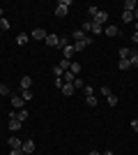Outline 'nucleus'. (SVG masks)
Segmentation results:
<instances>
[{
  "instance_id": "4c0bfd02",
  "label": "nucleus",
  "mask_w": 138,
  "mask_h": 155,
  "mask_svg": "<svg viewBox=\"0 0 138 155\" xmlns=\"http://www.w3.org/2000/svg\"><path fill=\"white\" fill-rule=\"evenodd\" d=\"M101 155H113V150H106V153H101Z\"/></svg>"
},
{
  "instance_id": "6ab92c4d",
  "label": "nucleus",
  "mask_w": 138,
  "mask_h": 155,
  "mask_svg": "<svg viewBox=\"0 0 138 155\" xmlns=\"http://www.w3.org/2000/svg\"><path fill=\"white\" fill-rule=\"evenodd\" d=\"M16 120H21V123L28 120V111L26 109H19V111H16Z\"/></svg>"
},
{
  "instance_id": "b1692460",
  "label": "nucleus",
  "mask_w": 138,
  "mask_h": 155,
  "mask_svg": "<svg viewBox=\"0 0 138 155\" xmlns=\"http://www.w3.org/2000/svg\"><path fill=\"white\" fill-rule=\"evenodd\" d=\"M69 72H74L76 77L81 74V63H72V67H69Z\"/></svg>"
},
{
  "instance_id": "2f4dec72",
  "label": "nucleus",
  "mask_w": 138,
  "mask_h": 155,
  "mask_svg": "<svg viewBox=\"0 0 138 155\" xmlns=\"http://www.w3.org/2000/svg\"><path fill=\"white\" fill-rule=\"evenodd\" d=\"M101 93H104L106 97H111V95H113V93H111V88H108V86H104V88H101Z\"/></svg>"
},
{
  "instance_id": "1a4fd4ad",
  "label": "nucleus",
  "mask_w": 138,
  "mask_h": 155,
  "mask_svg": "<svg viewBox=\"0 0 138 155\" xmlns=\"http://www.w3.org/2000/svg\"><path fill=\"white\" fill-rule=\"evenodd\" d=\"M92 21H97V23H101V26H104L106 21H108V12H101V9H99V12H97V16H94Z\"/></svg>"
},
{
  "instance_id": "7c9ffc66",
  "label": "nucleus",
  "mask_w": 138,
  "mask_h": 155,
  "mask_svg": "<svg viewBox=\"0 0 138 155\" xmlns=\"http://www.w3.org/2000/svg\"><path fill=\"white\" fill-rule=\"evenodd\" d=\"M87 12H90V16H92V19H94V16H97V12H99V9H97V7H87Z\"/></svg>"
},
{
  "instance_id": "c9c22d12",
  "label": "nucleus",
  "mask_w": 138,
  "mask_h": 155,
  "mask_svg": "<svg viewBox=\"0 0 138 155\" xmlns=\"http://www.w3.org/2000/svg\"><path fill=\"white\" fill-rule=\"evenodd\" d=\"M133 21H136V23H138V7H136V9H133Z\"/></svg>"
},
{
  "instance_id": "0eeeda50",
  "label": "nucleus",
  "mask_w": 138,
  "mask_h": 155,
  "mask_svg": "<svg viewBox=\"0 0 138 155\" xmlns=\"http://www.w3.org/2000/svg\"><path fill=\"white\" fill-rule=\"evenodd\" d=\"M90 44H92V37H87V42H76V44H74V51H85Z\"/></svg>"
},
{
  "instance_id": "c85d7f7f",
  "label": "nucleus",
  "mask_w": 138,
  "mask_h": 155,
  "mask_svg": "<svg viewBox=\"0 0 138 155\" xmlns=\"http://www.w3.org/2000/svg\"><path fill=\"white\" fill-rule=\"evenodd\" d=\"M85 102H87V107H97V97L92 95V97H85Z\"/></svg>"
},
{
  "instance_id": "ddd939ff",
  "label": "nucleus",
  "mask_w": 138,
  "mask_h": 155,
  "mask_svg": "<svg viewBox=\"0 0 138 155\" xmlns=\"http://www.w3.org/2000/svg\"><path fill=\"white\" fill-rule=\"evenodd\" d=\"M62 53H65V60H72V56L76 53V51H74V44H67L65 49H62Z\"/></svg>"
},
{
  "instance_id": "f03ea898",
  "label": "nucleus",
  "mask_w": 138,
  "mask_h": 155,
  "mask_svg": "<svg viewBox=\"0 0 138 155\" xmlns=\"http://www.w3.org/2000/svg\"><path fill=\"white\" fill-rule=\"evenodd\" d=\"M9 102H12V107H14V109H23L26 100H23L21 95H14V93H12V95H9Z\"/></svg>"
},
{
  "instance_id": "423d86ee",
  "label": "nucleus",
  "mask_w": 138,
  "mask_h": 155,
  "mask_svg": "<svg viewBox=\"0 0 138 155\" xmlns=\"http://www.w3.org/2000/svg\"><path fill=\"white\" fill-rule=\"evenodd\" d=\"M44 42H46L48 46H60V37H58V35H53V32H51V35H46Z\"/></svg>"
},
{
  "instance_id": "4468645a",
  "label": "nucleus",
  "mask_w": 138,
  "mask_h": 155,
  "mask_svg": "<svg viewBox=\"0 0 138 155\" xmlns=\"http://www.w3.org/2000/svg\"><path fill=\"white\" fill-rule=\"evenodd\" d=\"M21 125H23L21 120H16V118H9V130H12V132H19Z\"/></svg>"
},
{
  "instance_id": "a878e982",
  "label": "nucleus",
  "mask_w": 138,
  "mask_h": 155,
  "mask_svg": "<svg viewBox=\"0 0 138 155\" xmlns=\"http://www.w3.org/2000/svg\"><path fill=\"white\" fill-rule=\"evenodd\" d=\"M83 93H85V97H92V95H94V88H92V86H85Z\"/></svg>"
},
{
  "instance_id": "a211bd4d",
  "label": "nucleus",
  "mask_w": 138,
  "mask_h": 155,
  "mask_svg": "<svg viewBox=\"0 0 138 155\" xmlns=\"http://www.w3.org/2000/svg\"><path fill=\"white\" fill-rule=\"evenodd\" d=\"M16 44H19V46H26V44H28V35H26V32H19V37H16Z\"/></svg>"
},
{
  "instance_id": "f704fd0d",
  "label": "nucleus",
  "mask_w": 138,
  "mask_h": 155,
  "mask_svg": "<svg viewBox=\"0 0 138 155\" xmlns=\"http://www.w3.org/2000/svg\"><path fill=\"white\" fill-rule=\"evenodd\" d=\"M131 42H133V44H138V32H133V35H131Z\"/></svg>"
},
{
  "instance_id": "aec40b11",
  "label": "nucleus",
  "mask_w": 138,
  "mask_h": 155,
  "mask_svg": "<svg viewBox=\"0 0 138 155\" xmlns=\"http://www.w3.org/2000/svg\"><path fill=\"white\" fill-rule=\"evenodd\" d=\"M122 21L124 23H133V12H122Z\"/></svg>"
},
{
  "instance_id": "c756f323",
  "label": "nucleus",
  "mask_w": 138,
  "mask_h": 155,
  "mask_svg": "<svg viewBox=\"0 0 138 155\" xmlns=\"http://www.w3.org/2000/svg\"><path fill=\"white\" fill-rule=\"evenodd\" d=\"M0 28H2V30H9V21H7L5 16H2V19H0Z\"/></svg>"
},
{
  "instance_id": "473e14b6",
  "label": "nucleus",
  "mask_w": 138,
  "mask_h": 155,
  "mask_svg": "<svg viewBox=\"0 0 138 155\" xmlns=\"http://www.w3.org/2000/svg\"><path fill=\"white\" fill-rule=\"evenodd\" d=\"M9 155H26V153H23L21 148H12V153H9Z\"/></svg>"
},
{
  "instance_id": "f8f14e48",
  "label": "nucleus",
  "mask_w": 138,
  "mask_h": 155,
  "mask_svg": "<svg viewBox=\"0 0 138 155\" xmlns=\"http://www.w3.org/2000/svg\"><path fill=\"white\" fill-rule=\"evenodd\" d=\"M60 91L65 93L67 97H72V95H74V91H76V88H74V84H62V88H60Z\"/></svg>"
},
{
  "instance_id": "72a5a7b5",
  "label": "nucleus",
  "mask_w": 138,
  "mask_h": 155,
  "mask_svg": "<svg viewBox=\"0 0 138 155\" xmlns=\"http://www.w3.org/2000/svg\"><path fill=\"white\" fill-rule=\"evenodd\" d=\"M131 130H133V132H138V120H131Z\"/></svg>"
},
{
  "instance_id": "f257e3e1",
  "label": "nucleus",
  "mask_w": 138,
  "mask_h": 155,
  "mask_svg": "<svg viewBox=\"0 0 138 155\" xmlns=\"http://www.w3.org/2000/svg\"><path fill=\"white\" fill-rule=\"evenodd\" d=\"M69 7H72V2H69V0H60L58 7H55V16H58V19H65L67 12H69Z\"/></svg>"
},
{
  "instance_id": "39448f33",
  "label": "nucleus",
  "mask_w": 138,
  "mask_h": 155,
  "mask_svg": "<svg viewBox=\"0 0 138 155\" xmlns=\"http://www.w3.org/2000/svg\"><path fill=\"white\" fill-rule=\"evenodd\" d=\"M21 150L26 155H30V153H35V141L32 139H28V141H23V146H21Z\"/></svg>"
},
{
  "instance_id": "412c9836",
  "label": "nucleus",
  "mask_w": 138,
  "mask_h": 155,
  "mask_svg": "<svg viewBox=\"0 0 138 155\" xmlns=\"http://www.w3.org/2000/svg\"><path fill=\"white\" fill-rule=\"evenodd\" d=\"M21 88H32V79L23 77V79H21Z\"/></svg>"
},
{
  "instance_id": "9d476101",
  "label": "nucleus",
  "mask_w": 138,
  "mask_h": 155,
  "mask_svg": "<svg viewBox=\"0 0 138 155\" xmlns=\"http://www.w3.org/2000/svg\"><path fill=\"white\" fill-rule=\"evenodd\" d=\"M7 143H9V148H21V146H23V141H21L19 137H9Z\"/></svg>"
},
{
  "instance_id": "cd10ccee",
  "label": "nucleus",
  "mask_w": 138,
  "mask_h": 155,
  "mask_svg": "<svg viewBox=\"0 0 138 155\" xmlns=\"http://www.w3.org/2000/svg\"><path fill=\"white\" fill-rule=\"evenodd\" d=\"M106 102H108V107H115V104H118V97L111 95V97H106Z\"/></svg>"
},
{
  "instance_id": "2eb2a0df",
  "label": "nucleus",
  "mask_w": 138,
  "mask_h": 155,
  "mask_svg": "<svg viewBox=\"0 0 138 155\" xmlns=\"http://www.w3.org/2000/svg\"><path fill=\"white\" fill-rule=\"evenodd\" d=\"M129 56H131V49H129V46H122V49H120V60H129Z\"/></svg>"
},
{
  "instance_id": "5701e85b",
  "label": "nucleus",
  "mask_w": 138,
  "mask_h": 155,
  "mask_svg": "<svg viewBox=\"0 0 138 155\" xmlns=\"http://www.w3.org/2000/svg\"><path fill=\"white\" fill-rule=\"evenodd\" d=\"M118 67H120L122 72H127L129 67H131V63H129V60H120V63H118Z\"/></svg>"
},
{
  "instance_id": "e433bc0d",
  "label": "nucleus",
  "mask_w": 138,
  "mask_h": 155,
  "mask_svg": "<svg viewBox=\"0 0 138 155\" xmlns=\"http://www.w3.org/2000/svg\"><path fill=\"white\" fill-rule=\"evenodd\" d=\"M87 155H101V153H97V150H92V153H87Z\"/></svg>"
},
{
  "instance_id": "7ed1b4c3",
  "label": "nucleus",
  "mask_w": 138,
  "mask_h": 155,
  "mask_svg": "<svg viewBox=\"0 0 138 155\" xmlns=\"http://www.w3.org/2000/svg\"><path fill=\"white\" fill-rule=\"evenodd\" d=\"M46 35H48V32H46L44 28H35V30H32V39H37V42H44Z\"/></svg>"
},
{
  "instance_id": "dca6fc26",
  "label": "nucleus",
  "mask_w": 138,
  "mask_h": 155,
  "mask_svg": "<svg viewBox=\"0 0 138 155\" xmlns=\"http://www.w3.org/2000/svg\"><path fill=\"white\" fill-rule=\"evenodd\" d=\"M136 7H138L136 0H124V12H133Z\"/></svg>"
},
{
  "instance_id": "9b49d317",
  "label": "nucleus",
  "mask_w": 138,
  "mask_h": 155,
  "mask_svg": "<svg viewBox=\"0 0 138 155\" xmlns=\"http://www.w3.org/2000/svg\"><path fill=\"white\" fill-rule=\"evenodd\" d=\"M74 42H87V35L78 28V30H74Z\"/></svg>"
},
{
  "instance_id": "6e6552de",
  "label": "nucleus",
  "mask_w": 138,
  "mask_h": 155,
  "mask_svg": "<svg viewBox=\"0 0 138 155\" xmlns=\"http://www.w3.org/2000/svg\"><path fill=\"white\" fill-rule=\"evenodd\" d=\"M90 30H92V35H101V32H104V26L97 23V21H90Z\"/></svg>"
},
{
  "instance_id": "393cba45",
  "label": "nucleus",
  "mask_w": 138,
  "mask_h": 155,
  "mask_svg": "<svg viewBox=\"0 0 138 155\" xmlns=\"http://www.w3.org/2000/svg\"><path fill=\"white\" fill-rule=\"evenodd\" d=\"M0 95H12V91H9V86L0 84Z\"/></svg>"
},
{
  "instance_id": "bb28decb",
  "label": "nucleus",
  "mask_w": 138,
  "mask_h": 155,
  "mask_svg": "<svg viewBox=\"0 0 138 155\" xmlns=\"http://www.w3.org/2000/svg\"><path fill=\"white\" fill-rule=\"evenodd\" d=\"M74 88H85V81L76 77V81H74Z\"/></svg>"
},
{
  "instance_id": "f3484780",
  "label": "nucleus",
  "mask_w": 138,
  "mask_h": 155,
  "mask_svg": "<svg viewBox=\"0 0 138 155\" xmlns=\"http://www.w3.org/2000/svg\"><path fill=\"white\" fill-rule=\"evenodd\" d=\"M21 97H23V100H32V88H21Z\"/></svg>"
},
{
  "instance_id": "4be33fe9",
  "label": "nucleus",
  "mask_w": 138,
  "mask_h": 155,
  "mask_svg": "<svg viewBox=\"0 0 138 155\" xmlns=\"http://www.w3.org/2000/svg\"><path fill=\"white\" fill-rule=\"evenodd\" d=\"M129 63H131V67H138V51H131V56H129Z\"/></svg>"
},
{
  "instance_id": "20e7f679",
  "label": "nucleus",
  "mask_w": 138,
  "mask_h": 155,
  "mask_svg": "<svg viewBox=\"0 0 138 155\" xmlns=\"http://www.w3.org/2000/svg\"><path fill=\"white\" fill-rule=\"evenodd\" d=\"M104 32H106V37H118L120 28L118 26H104Z\"/></svg>"
}]
</instances>
